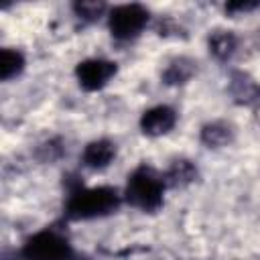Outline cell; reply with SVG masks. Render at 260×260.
I'll list each match as a JSON object with an SVG mask.
<instances>
[{"label":"cell","mask_w":260,"mask_h":260,"mask_svg":"<svg viewBox=\"0 0 260 260\" xmlns=\"http://www.w3.org/2000/svg\"><path fill=\"white\" fill-rule=\"evenodd\" d=\"M228 93L234 104L242 108L260 106V81L242 69H232L228 77Z\"/></svg>","instance_id":"cell-12"},{"label":"cell","mask_w":260,"mask_h":260,"mask_svg":"<svg viewBox=\"0 0 260 260\" xmlns=\"http://www.w3.org/2000/svg\"><path fill=\"white\" fill-rule=\"evenodd\" d=\"M18 260H20V258H18Z\"/></svg>","instance_id":"cell-18"},{"label":"cell","mask_w":260,"mask_h":260,"mask_svg":"<svg viewBox=\"0 0 260 260\" xmlns=\"http://www.w3.org/2000/svg\"><path fill=\"white\" fill-rule=\"evenodd\" d=\"M37 156H39L41 162H49V165L55 162V160H59V158L63 156V142H61L59 138H49V140H45L43 144H39Z\"/></svg>","instance_id":"cell-16"},{"label":"cell","mask_w":260,"mask_h":260,"mask_svg":"<svg viewBox=\"0 0 260 260\" xmlns=\"http://www.w3.org/2000/svg\"><path fill=\"white\" fill-rule=\"evenodd\" d=\"M154 20L152 10L142 2H120L112 4L106 16V30L114 43L128 45L150 30Z\"/></svg>","instance_id":"cell-3"},{"label":"cell","mask_w":260,"mask_h":260,"mask_svg":"<svg viewBox=\"0 0 260 260\" xmlns=\"http://www.w3.org/2000/svg\"><path fill=\"white\" fill-rule=\"evenodd\" d=\"M150 30L156 37L167 39V41H187L189 39V28L177 16H171V14L154 16Z\"/></svg>","instance_id":"cell-15"},{"label":"cell","mask_w":260,"mask_h":260,"mask_svg":"<svg viewBox=\"0 0 260 260\" xmlns=\"http://www.w3.org/2000/svg\"><path fill=\"white\" fill-rule=\"evenodd\" d=\"M20 260H79L71 240L57 228H41L24 238L18 250Z\"/></svg>","instance_id":"cell-4"},{"label":"cell","mask_w":260,"mask_h":260,"mask_svg":"<svg viewBox=\"0 0 260 260\" xmlns=\"http://www.w3.org/2000/svg\"><path fill=\"white\" fill-rule=\"evenodd\" d=\"M118 71H120V65L116 59H110L104 55H91L75 63L73 79L81 91L98 93V91H104L118 77Z\"/></svg>","instance_id":"cell-5"},{"label":"cell","mask_w":260,"mask_h":260,"mask_svg":"<svg viewBox=\"0 0 260 260\" xmlns=\"http://www.w3.org/2000/svg\"><path fill=\"white\" fill-rule=\"evenodd\" d=\"M160 171H162V179L169 191H185L201 179V169L197 160L185 154L173 156Z\"/></svg>","instance_id":"cell-11"},{"label":"cell","mask_w":260,"mask_h":260,"mask_svg":"<svg viewBox=\"0 0 260 260\" xmlns=\"http://www.w3.org/2000/svg\"><path fill=\"white\" fill-rule=\"evenodd\" d=\"M169 193L162 171L154 169L152 165L140 162L136 165L124 185H122V195H124V205L140 211V213H156L165 205V195Z\"/></svg>","instance_id":"cell-2"},{"label":"cell","mask_w":260,"mask_h":260,"mask_svg":"<svg viewBox=\"0 0 260 260\" xmlns=\"http://www.w3.org/2000/svg\"><path fill=\"white\" fill-rule=\"evenodd\" d=\"M179 124V110L173 104L158 102L144 108L138 116V132L144 138L156 140L169 136Z\"/></svg>","instance_id":"cell-6"},{"label":"cell","mask_w":260,"mask_h":260,"mask_svg":"<svg viewBox=\"0 0 260 260\" xmlns=\"http://www.w3.org/2000/svg\"><path fill=\"white\" fill-rule=\"evenodd\" d=\"M28 67V57L20 47L4 45L0 49V81L10 83L16 81Z\"/></svg>","instance_id":"cell-13"},{"label":"cell","mask_w":260,"mask_h":260,"mask_svg":"<svg viewBox=\"0 0 260 260\" xmlns=\"http://www.w3.org/2000/svg\"><path fill=\"white\" fill-rule=\"evenodd\" d=\"M201 71V63L197 57L187 53H177L165 59L158 69V79L165 87H185L189 85Z\"/></svg>","instance_id":"cell-9"},{"label":"cell","mask_w":260,"mask_h":260,"mask_svg":"<svg viewBox=\"0 0 260 260\" xmlns=\"http://www.w3.org/2000/svg\"><path fill=\"white\" fill-rule=\"evenodd\" d=\"M238 140V126L228 118H209L199 124L197 142L211 152L225 150Z\"/></svg>","instance_id":"cell-10"},{"label":"cell","mask_w":260,"mask_h":260,"mask_svg":"<svg viewBox=\"0 0 260 260\" xmlns=\"http://www.w3.org/2000/svg\"><path fill=\"white\" fill-rule=\"evenodd\" d=\"M240 45H242V39H240L238 30L232 28V26L217 24V26H211L205 32L207 57L211 61L219 63V65H230L234 61V57L238 55Z\"/></svg>","instance_id":"cell-8"},{"label":"cell","mask_w":260,"mask_h":260,"mask_svg":"<svg viewBox=\"0 0 260 260\" xmlns=\"http://www.w3.org/2000/svg\"><path fill=\"white\" fill-rule=\"evenodd\" d=\"M112 4L102 2V0H75L69 4L73 16L77 20H81L83 24H98V22H106L108 10Z\"/></svg>","instance_id":"cell-14"},{"label":"cell","mask_w":260,"mask_h":260,"mask_svg":"<svg viewBox=\"0 0 260 260\" xmlns=\"http://www.w3.org/2000/svg\"><path fill=\"white\" fill-rule=\"evenodd\" d=\"M258 8H260V2H250V0H244V2L242 0H236V2L223 4V12L228 16H232V18H236V16H248V14H252Z\"/></svg>","instance_id":"cell-17"},{"label":"cell","mask_w":260,"mask_h":260,"mask_svg":"<svg viewBox=\"0 0 260 260\" xmlns=\"http://www.w3.org/2000/svg\"><path fill=\"white\" fill-rule=\"evenodd\" d=\"M122 205L124 195L118 185H75L67 191L63 213L69 221H93L114 215Z\"/></svg>","instance_id":"cell-1"},{"label":"cell","mask_w":260,"mask_h":260,"mask_svg":"<svg viewBox=\"0 0 260 260\" xmlns=\"http://www.w3.org/2000/svg\"><path fill=\"white\" fill-rule=\"evenodd\" d=\"M120 154V144L112 136H95L89 138L79 150V165L89 173L108 171Z\"/></svg>","instance_id":"cell-7"}]
</instances>
